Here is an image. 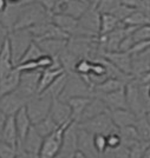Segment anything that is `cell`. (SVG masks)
<instances>
[{
  "mask_svg": "<svg viewBox=\"0 0 150 158\" xmlns=\"http://www.w3.org/2000/svg\"><path fill=\"white\" fill-rule=\"evenodd\" d=\"M148 14L149 11L144 10V8H137L132 13L124 20L123 23L128 26H142L148 24Z\"/></svg>",
  "mask_w": 150,
  "mask_h": 158,
  "instance_id": "cell-30",
  "label": "cell"
},
{
  "mask_svg": "<svg viewBox=\"0 0 150 158\" xmlns=\"http://www.w3.org/2000/svg\"><path fill=\"white\" fill-rule=\"evenodd\" d=\"M14 120H15V125L18 129V133H19L20 143L24 140L26 137L27 132L30 131V129L33 126V123L28 113L26 111V107H23L20 111H18L14 116Z\"/></svg>",
  "mask_w": 150,
  "mask_h": 158,
  "instance_id": "cell-26",
  "label": "cell"
},
{
  "mask_svg": "<svg viewBox=\"0 0 150 158\" xmlns=\"http://www.w3.org/2000/svg\"><path fill=\"white\" fill-rule=\"evenodd\" d=\"M36 1H39V0H24V4H26V2H36Z\"/></svg>",
  "mask_w": 150,
  "mask_h": 158,
  "instance_id": "cell-56",
  "label": "cell"
},
{
  "mask_svg": "<svg viewBox=\"0 0 150 158\" xmlns=\"http://www.w3.org/2000/svg\"><path fill=\"white\" fill-rule=\"evenodd\" d=\"M147 116H148V118H149V122H150V111L147 113Z\"/></svg>",
  "mask_w": 150,
  "mask_h": 158,
  "instance_id": "cell-57",
  "label": "cell"
},
{
  "mask_svg": "<svg viewBox=\"0 0 150 158\" xmlns=\"http://www.w3.org/2000/svg\"><path fill=\"white\" fill-rule=\"evenodd\" d=\"M123 4L134 8H143V0H123Z\"/></svg>",
  "mask_w": 150,
  "mask_h": 158,
  "instance_id": "cell-44",
  "label": "cell"
},
{
  "mask_svg": "<svg viewBox=\"0 0 150 158\" xmlns=\"http://www.w3.org/2000/svg\"><path fill=\"white\" fill-rule=\"evenodd\" d=\"M106 139H108V148L109 149H116V148L122 145V138H121V135H119L118 130L108 135Z\"/></svg>",
  "mask_w": 150,
  "mask_h": 158,
  "instance_id": "cell-43",
  "label": "cell"
},
{
  "mask_svg": "<svg viewBox=\"0 0 150 158\" xmlns=\"http://www.w3.org/2000/svg\"><path fill=\"white\" fill-rule=\"evenodd\" d=\"M67 81L64 91L62 93V96L59 97L63 100L72 98V97H79V96H93V89L92 86L88 83V80L83 78L82 76H79L78 73L71 72L67 73Z\"/></svg>",
  "mask_w": 150,
  "mask_h": 158,
  "instance_id": "cell-5",
  "label": "cell"
},
{
  "mask_svg": "<svg viewBox=\"0 0 150 158\" xmlns=\"http://www.w3.org/2000/svg\"><path fill=\"white\" fill-rule=\"evenodd\" d=\"M78 126L92 135H105V136L118 130V127L115 125L111 118L110 112H105L89 120H85L83 123H78Z\"/></svg>",
  "mask_w": 150,
  "mask_h": 158,
  "instance_id": "cell-6",
  "label": "cell"
},
{
  "mask_svg": "<svg viewBox=\"0 0 150 158\" xmlns=\"http://www.w3.org/2000/svg\"><path fill=\"white\" fill-rule=\"evenodd\" d=\"M34 127L45 138V137L50 136L51 133H53V132L56 131L59 127V125L53 120V118L51 116H47L45 119H43V120H40L39 123L34 124Z\"/></svg>",
  "mask_w": 150,
  "mask_h": 158,
  "instance_id": "cell-33",
  "label": "cell"
},
{
  "mask_svg": "<svg viewBox=\"0 0 150 158\" xmlns=\"http://www.w3.org/2000/svg\"><path fill=\"white\" fill-rule=\"evenodd\" d=\"M15 66L17 65L13 60L10 41H8V37H7L6 41L0 51V78H2L10 72H12L15 69Z\"/></svg>",
  "mask_w": 150,
  "mask_h": 158,
  "instance_id": "cell-21",
  "label": "cell"
},
{
  "mask_svg": "<svg viewBox=\"0 0 150 158\" xmlns=\"http://www.w3.org/2000/svg\"><path fill=\"white\" fill-rule=\"evenodd\" d=\"M15 158H28V155H27L25 151H23V150H20L19 149V151H18V153H17Z\"/></svg>",
  "mask_w": 150,
  "mask_h": 158,
  "instance_id": "cell-50",
  "label": "cell"
},
{
  "mask_svg": "<svg viewBox=\"0 0 150 158\" xmlns=\"http://www.w3.org/2000/svg\"><path fill=\"white\" fill-rule=\"evenodd\" d=\"M92 97H89V96H79V97H72V98L66 100L69 103L70 107H71L72 120L73 122L78 123L80 117H82V114H83V112L86 109L88 104L90 103Z\"/></svg>",
  "mask_w": 150,
  "mask_h": 158,
  "instance_id": "cell-27",
  "label": "cell"
},
{
  "mask_svg": "<svg viewBox=\"0 0 150 158\" xmlns=\"http://www.w3.org/2000/svg\"><path fill=\"white\" fill-rule=\"evenodd\" d=\"M118 132L121 135V138H122V145H124L125 148H130L131 145H134L136 142L141 140L137 131L134 125L130 126H125V127H121L118 129Z\"/></svg>",
  "mask_w": 150,
  "mask_h": 158,
  "instance_id": "cell-32",
  "label": "cell"
},
{
  "mask_svg": "<svg viewBox=\"0 0 150 158\" xmlns=\"http://www.w3.org/2000/svg\"><path fill=\"white\" fill-rule=\"evenodd\" d=\"M77 155V153H76ZM76 156H71V155H66V153H62V152H59L58 155L56 156L54 158H75Z\"/></svg>",
  "mask_w": 150,
  "mask_h": 158,
  "instance_id": "cell-51",
  "label": "cell"
},
{
  "mask_svg": "<svg viewBox=\"0 0 150 158\" xmlns=\"http://www.w3.org/2000/svg\"><path fill=\"white\" fill-rule=\"evenodd\" d=\"M123 4V0H101L98 10L101 13H111Z\"/></svg>",
  "mask_w": 150,
  "mask_h": 158,
  "instance_id": "cell-36",
  "label": "cell"
},
{
  "mask_svg": "<svg viewBox=\"0 0 150 158\" xmlns=\"http://www.w3.org/2000/svg\"><path fill=\"white\" fill-rule=\"evenodd\" d=\"M59 152L71 156H76V153L78 152V123L72 122L65 129L63 144Z\"/></svg>",
  "mask_w": 150,
  "mask_h": 158,
  "instance_id": "cell-13",
  "label": "cell"
},
{
  "mask_svg": "<svg viewBox=\"0 0 150 158\" xmlns=\"http://www.w3.org/2000/svg\"><path fill=\"white\" fill-rule=\"evenodd\" d=\"M38 2L43 4V5H44V6H45L47 10H50V11L52 12V8H53V6L56 5L57 0H39Z\"/></svg>",
  "mask_w": 150,
  "mask_h": 158,
  "instance_id": "cell-47",
  "label": "cell"
},
{
  "mask_svg": "<svg viewBox=\"0 0 150 158\" xmlns=\"http://www.w3.org/2000/svg\"><path fill=\"white\" fill-rule=\"evenodd\" d=\"M105 112H110V110L108 109L104 100L101 97H98V96H93L91 100H90V103L86 106V109L84 110V112H83V114H82L78 123H83L85 120H89V119L93 118L98 114L105 113Z\"/></svg>",
  "mask_w": 150,
  "mask_h": 158,
  "instance_id": "cell-17",
  "label": "cell"
},
{
  "mask_svg": "<svg viewBox=\"0 0 150 158\" xmlns=\"http://www.w3.org/2000/svg\"><path fill=\"white\" fill-rule=\"evenodd\" d=\"M7 35H8V32H7L5 28H0V51L4 46L5 41L7 39Z\"/></svg>",
  "mask_w": 150,
  "mask_h": 158,
  "instance_id": "cell-46",
  "label": "cell"
},
{
  "mask_svg": "<svg viewBox=\"0 0 150 158\" xmlns=\"http://www.w3.org/2000/svg\"><path fill=\"white\" fill-rule=\"evenodd\" d=\"M93 142H95V146L97 149V151L104 156V153L106 152V150L109 149L108 148V139L105 135H95L93 136Z\"/></svg>",
  "mask_w": 150,
  "mask_h": 158,
  "instance_id": "cell-42",
  "label": "cell"
},
{
  "mask_svg": "<svg viewBox=\"0 0 150 158\" xmlns=\"http://www.w3.org/2000/svg\"><path fill=\"white\" fill-rule=\"evenodd\" d=\"M8 41L13 56V60L15 65H18L19 60L26 52V50L30 47V45L34 41L33 34L28 28H18L12 30L8 32Z\"/></svg>",
  "mask_w": 150,
  "mask_h": 158,
  "instance_id": "cell-3",
  "label": "cell"
},
{
  "mask_svg": "<svg viewBox=\"0 0 150 158\" xmlns=\"http://www.w3.org/2000/svg\"><path fill=\"white\" fill-rule=\"evenodd\" d=\"M105 59H108L110 63L118 67L122 72L125 74L132 76L134 70V57L130 52L125 51H114V52H105L103 54ZM134 77V76H132Z\"/></svg>",
  "mask_w": 150,
  "mask_h": 158,
  "instance_id": "cell-12",
  "label": "cell"
},
{
  "mask_svg": "<svg viewBox=\"0 0 150 158\" xmlns=\"http://www.w3.org/2000/svg\"><path fill=\"white\" fill-rule=\"evenodd\" d=\"M143 8L147 11H150V0H143Z\"/></svg>",
  "mask_w": 150,
  "mask_h": 158,
  "instance_id": "cell-52",
  "label": "cell"
},
{
  "mask_svg": "<svg viewBox=\"0 0 150 158\" xmlns=\"http://www.w3.org/2000/svg\"><path fill=\"white\" fill-rule=\"evenodd\" d=\"M135 10H137V8H134V7L128 6V5H125V4H122L121 6L117 7V8H116L114 12H111V13L115 14L121 21H124Z\"/></svg>",
  "mask_w": 150,
  "mask_h": 158,
  "instance_id": "cell-41",
  "label": "cell"
},
{
  "mask_svg": "<svg viewBox=\"0 0 150 158\" xmlns=\"http://www.w3.org/2000/svg\"><path fill=\"white\" fill-rule=\"evenodd\" d=\"M40 74L41 71L34 70V71H25L21 72L19 86L17 91L21 93L24 97H26L28 100L38 94V85H39Z\"/></svg>",
  "mask_w": 150,
  "mask_h": 158,
  "instance_id": "cell-10",
  "label": "cell"
},
{
  "mask_svg": "<svg viewBox=\"0 0 150 158\" xmlns=\"http://www.w3.org/2000/svg\"><path fill=\"white\" fill-rule=\"evenodd\" d=\"M90 6H93V7H98L99 5V2H101V0H85Z\"/></svg>",
  "mask_w": 150,
  "mask_h": 158,
  "instance_id": "cell-49",
  "label": "cell"
},
{
  "mask_svg": "<svg viewBox=\"0 0 150 158\" xmlns=\"http://www.w3.org/2000/svg\"><path fill=\"white\" fill-rule=\"evenodd\" d=\"M44 143V137L36 130L34 125L27 132L26 137L19 144V149L25 151L27 155H39Z\"/></svg>",
  "mask_w": 150,
  "mask_h": 158,
  "instance_id": "cell-15",
  "label": "cell"
},
{
  "mask_svg": "<svg viewBox=\"0 0 150 158\" xmlns=\"http://www.w3.org/2000/svg\"><path fill=\"white\" fill-rule=\"evenodd\" d=\"M104 100L108 109L110 111L114 110H119V109H129L128 107V103H126V94H125V87L121 89L118 91L111 93H106V94H101L98 96Z\"/></svg>",
  "mask_w": 150,
  "mask_h": 158,
  "instance_id": "cell-18",
  "label": "cell"
},
{
  "mask_svg": "<svg viewBox=\"0 0 150 158\" xmlns=\"http://www.w3.org/2000/svg\"><path fill=\"white\" fill-rule=\"evenodd\" d=\"M0 140L19 148L20 139L19 133H18V129H17V125H15L14 116H10L8 117L6 125H5V127L2 129V131L0 133Z\"/></svg>",
  "mask_w": 150,
  "mask_h": 158,
  "instance_id": "cell-22",
  "label": "cell"
},
{
  "mask_svg": "<svg viewBox=\"0 0 150 158\" xmlns=\"http://www.w3.org/2000/svg\"><path fill=\"white\" fill-rule=\"evenodd\" d=\"M67 76H69L67 72L62 73L58 78L56 79V80H54L52 84L49 86L43 93H46V94L51 96L53 99L59 98V97L62 96L63 91H64V89H65L66 81H67Z\"/></svg>",
  "mask_w": 150,
  "mask_h": 158,
  "instance_id": "cell-29",
  "label": "cell"
},
{
  "mask_svg": "<svg viewBox=\"0 0 150 158\" xmlns=\"http://www.w3.org/2000/svg\"><path fill=\"white\" fill-rule=\"evenodd\" d=\"M84 1H85V0H84Z\"/></svg>",
  "mask_w": 150,
  "mask_h": 158,
  "instance_id": "cell-59",
  "label": "cell"
},
{
  "mask_svg": "<svg viewBox=\"0 0 150 158\" xmlns=\"http://www.w3.org/2000/svg\"><path fill=\"white\" fill-rule=\"evenodd\" d=\"M0 28H4V27H2V25H1V23H0Z\"/></svg>",
  "mask_w": 150,
  "mask_h": 158,
  "instance_id": "cell-58",
  "label": "cell"
},
{
  "mask_svg": "<svg viewBox=\"0 0 150 158\" xmlns=\"http://www.w3.org/2000/svg\"><path fill=\"white\" fill-rule=\"evenodd\" d=\"M33 34L34 40L43 39H70V35L59 28L53 21H47L34 27L28 28Z\"/></svg>",
  "mask_w": 150,
  "mask_h": 158,
  "instance_id": "cell-9",
  "label": "cell"
},
{
  "mask_svg": "<svg viewBox=\"0 0 150 158\" xmlns=\"http://www.w3.org/2000/svg\"><path fill=\"white\" fill-rule=\"evenodd\" d=\"M102 13L97 7L90 6L78 19V28L72 37H99Z\"/></svg>",
  "mask_w": 150,
  "mask_h": 158,
  "instance_id": "cell-2",
  "label": "cell"
},
{
  "mask_svg": "<svg viewBox=\"0 0 150 158\" xmlns=\"http://www.w3.org/2000/svg\"><path fill=\"white\" fill-rule=\"evenodd\" d=\"M53 13L38 1L26 2L21 7V12L13 30L31 28L47 21H52Z\"/></svg>",
  "mask_w": 150,
  "mask_h": 158,
  "instance_id": "cell-1",
  "label": "cell"
},
{
  "mask_svg": "<svg viewBox=\"0 0 150 158\" xmlns=\"http://www.w3.org/2000/svg\"><path fill=\"white\" fill-rule=\"evenodd\" d=\"M72 122L59 126L53 133H51L50 136H47V137L44 138V143H43L41 150L39 152L40 158H54L58 155L60 149H62V144H63L64 131H65V129Z\"/></svg>",
  "mask_w": 150,
  "mask_h": 158,
  "instance_id": "cell-7",
  "label": "cell"
},
{
  "mask_svg": "<svg viewBox=\"0 0 150 158\" xmlns=\"http://www.w3.org/2000/svg\"><path fill=\"white\" fill-rule=\"evenodd\" d=\"M10 4H24V0H7Z\"/></svg>",
  "mask_w": 150,
  "mask_h": 158,
  "instance_id": "cell-54",
  "label": "cell"
},
{
  "mask_svg": "<svg viewBox=\"0 0 150 158\" xmlns=\"http://www.w3.org/2000/svg\"><path fill=\"white\" fill-rule=\"evenodd\" d=\"M20 77H21V71L15 66V69L12 72L0 78V97L15 91L19 86Z\"/></svg>",
  "mask_w": 150,
  "mask_h": 158,
  "instance_id": "cell-20",
  "label": "cell"
},
{
  "mask_svg": "<svg viewBox=\"0 0 150 158\" xmlns=\"http://www.w3.org/2000/svg\"><path fill=\"white\" fill-rule=\"evenodd\" d=\"M7 6H8V1L7 0H0V13L2 11H5Z\"/></svg>",
  "mask_w": 150,
  "mask_h": 158,
  "instance_id": "cell-48",
  "label": "cell"
},
{
  "mask_svg": "<svg viewBox=\"0 0 150 158\" xmlns=\"http://www.w3.org/2000/svg\"><path fill=\"white\" fill-rule=\"evenodd\" d=\"M92 69V60L90 59H80L78 60V63L76 64L75 67V72L78 73L79 76L86 78L90 73H91Z\"/></svg>",
  "mask_w": 150,
  "mask_h": 158,
  "instance_id": "cell-37",
  "label": "cell"
},
{
  "mask_svg": "<svg viewBox=\"0 0 150 158\" xmlns=\"http://www.w3.org/2000/svg\"><path fill=\"white\" fill-rule=\"evenodd\" d=\"M50 116L59 126L64 125L66 123H70V122H73L72 120V111L69 103L60 98L53 99Z\"/></svg>",
  "mask_w": 150,
  "mask_h": 158,
  "instance_id": "cell-14",
  "label": "cell"
},
{
  "mask_svg": "<svg viewBox=\"0 0 150 158\" xmlns=\"http://www.w3.org/2000/svg\"><path fill=\"white\" fill-rule=\"evenodd\" d=\"M90 5L84 0H57L52 8L53 14L64 13L79 19L88 11Z\"/></svg>",
  "mask_w": 150,
  "mask_h": 158,
  "instance_id": "cell-8",
  "label": "cell"
},
{
  "mask_svg": "<svg viewBox=\"0 0 150 158\" xmlns=\"http://www.w3.org/2000/svg\"><path fill=\"white\" fill-rule=\"evenodd\" d=\"M45 53L43 52V50L40 48L39 44L34 40L32 44L30 45V47L26 50V52L24 53V56L21 57V59L19 60L18 64H23V63H27V61H32V60L39 59L41 56H44Z\"/></svg>",
  "mask_w": 150,
  "mask_h": 158,
  "instance_id": "cell-34",
  "label": "cell"
},
{
  "mask_svg": "<svg viewBox=\"0 0 150 158\" xmlns=\"http://www.w3.org/2000/svg\"><path fill=\"white\" fill-rule=\"evenodd\" d=\"M36 41L39 44L40 48L45 54H49L53 58H58L59 54L67 46L69 39H43Z\"/></svg>",
  "mask_w": 150,
  "mask_h": 158,
  "instance_id": "cell-19",
  "label": "cell"
},
{
  "mask_svg": "<svg viewBox=\"0 0 150 158\" xmlns=\"http://www.w3.org/2000/svg\"><path fill=\"white\" fill-rule=\"evenodd\" d=\"M8 117H10V116H7L5 112L0 110V133H1V131H2V129L5 127V125H6Z\"/></svg>",
  "mask_w": 150,
  "mask_h": 158,
  "instance_id": "cell-45",
  "label": "cell"
},
{
  "mask_svg": "<svg viewBox=\"0 0 150 158\" xmlns=\"http://www.w3.org/2000/svg\"><path fill=\"white\" fill-rule=\"evenodd\" d=\"M142 158H150V145L147 148V150L144 151V153H143V157Z\"/></svg>",
  "mask_w": 150,
  "mask_h": 158,
  "instance_id": "cell-53",
  "label": "cell"
},
{
  "mask_svg": "<svg viewBox=\"0 0 150 158\" xmlns=\"http://www.w3.org/2000/svg\"><path fill=\"white\" fill-rule=\"evenodd\" d=\"M23 5L24 4H10L8 2V6L6 7V10L0 13V23L7 32L12 31L15 26L20 15V12H21Z\"/></svg>",
  "mask_w": 150,
  "mask_h": 158,
  "instance_id": "cell-16",
  "label": "cell"
},
{
  "mask_svg": "<svg viewBox=\"0 0 150 158\" xmlns=\"http://www.w3.org/2000/svg\"><path fill=\"white\" fill-rule=\"evenodd\" d=\"M110 116L115 125L118 129L125 127V126L134 125L137 119V116L131 111L130 109H119V110H114L110 111Z\"/></svg>",
  "mask_w": 150,
  "mask_h": 158,
  "instance_id": "cell-24",
  "label": "cell"
},
{
  "mask_svg": "<svg viewBox=\"0 0 150 158\" xmlns=\"http://www.w3.org/2000/svg\"><path fill=\"white\" fill-rule=\"evenodd\" d=\"M150 145V142H144V140H138L134 145H131L129 150V156L130 158H142L144 151Z\"/></svg>",
  "mask_w": 150,
  "mask_h": 158,
  "instance_id": "cell-35",
  "label": "cell"
},
{
  "mask_svg": "<svg viewBox=\"0 0 150 158\" xmlns=\"http://www.w3.org/2000/svg\"><path fill=\"white\" fill-rule=\"evenodd\" d=\"M123 21L118 19L114 13H102L101 17V32L99 35H105L115 31L117 27L122 25Z\"/></svg>",
  "mask_w": 150,
  "mask_h": 158,
  "instance_id": "cell-28",
  "label": "cell"
},
{
  "mask_svg": "<svg viewBox=\"0 0 150 158\" xmlns=\"http://www.w3.org/2000/svg\"><path fill=\"white\" fill-rule=\"evenodd\" d=\"M53 98L46 93H38L30 99L26 104V111L32 120L33 125L39 123L40 120L45 119L50 116L52 107Z\"/></svg>",
  "mask_w": 150,
  "mask_h": 158,
  "instance_id": "cell-4",
  "label": "cell"
},
{
  "mask_svg": "<svg viewBox=\"0 0 150 158\" xmlns=\"http://www.w3.org/2000/svg\"><path fill=\"white\" fill-rule=\"evenodd\" d=\"M132 38L135 40V43L142 41V40H150V25H142L138 26L132 32Z\"/></svg>",
  "mask_w": 150,
  "mask_h": 158,
  "instance_id": "cell-39",
  "label": "cell"
},
{
  "mask_svg": "<svg viewBox=\"0 0 150 158\" xmlns=\"http://www.w3.org/2000/svg\"><path fill=\"white\" fill-rule=\"evenodd\" d=\"M27 102L28 99L15 90L0 97V110L5 112L7 116H15L17 112L26 106Z\"/></svg>",
  "mask_w": 150,
  "mask_h": 158,
  "instance_id": "cell-11",
  "label": "cell"
},
{
  "mask_svg": "<svg viewBox=\"0 0 150 158\" xmlns=\"http://www.w3.org/2000/svg\"><path fill=\"white\" fill-rule=\"evenodd\" d=\"M134 126H135L137 135H138L141 140L150 142V122L147 114L137 117Z\"/></svg>",
  "mask_w": 150,
  "mask_h": 158,
  "instance_id": "cell-31",
  "label": "cell"
},
{
  "mask_svg": "<svg viewBox=\"0 0 150 158\" xmlns=\"http://www.w3.org/2000/svg\"><path fill=\"white\" fill-rule=\"evenodd\" d=\"M19 148L0 140V158H15Z\"/></svg>",
  "mask_w": 150,
  "mask_h": 158,
  "instance_id": "cell-38",
  "label": "cell"
},
{
  "mask_svg": "<svg viewBox=\"0 0 150 158\" xmlns=\"http://www.w3.org/2000/svg\"><path fill=\"white\" fill-rule=\"evenodd\" d=\"M104 158H130V156L128 148L121 145L116 149H108L104 153Z\"/></svg>",
  "mask_w": 150,
  "mask_h": 158,
  "instance_id": "cell-40",
  "label": "cell"
},
{
  "mask_svg": "<svg viewBox=\"0 0 150 158\" xmlns=\"http://www.w3.org/2000/svg\"><path fill=\"white\" fill-rule=\"evenodd\" d=\"M75 158H89V157H86L84 153H82V152H77V155H76V157Z\"/></svg>",
  "mask_w": 150,
  "mask_h": 158,
  "instance_id": "cell-55",
  "label": "cell"
},
{
  "mask_svg": "<svg viewBox=\"0 0 150 158\" xmlns=\"http://www.w3.org/2000/svg\"><path fill=\"white\" fill-rule=\"evenodd\" d=\"M52 21L63 31H65L70 37H72L78 28V19L64 13H58L52 15Z\"/></svg>",
  "mask_w": 150,
  "mask_h": 158,
  "instance_id": "cell-25",
  "label": "cell"
},
{
  "mask_svg": "<svg viewBox=\"0 0 150 158\" xmlns=\"http://www.w3.org/2000/svg\"><path fill=\"white\" fill-rule=\"evenodd\" d=\"M126 85V81L119 78H108L103 83L95 85L93 89V96H101V94H106L118 91L121 89H124Z\"/></svg>",
  "mask_w": 150,
  "mask_h": 158,
  "instance_id": "cell-23",
  "label": "cell"
}]
</instances>
